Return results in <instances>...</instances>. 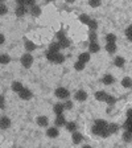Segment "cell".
I'll use <instances>...</instances> for the list:
<instances>
[{
	"mask_svg": "<svg viewBox=\"0 0 132 148\" xmlns=\"http://www.w3.org/2000/svg\"><path fill=\"white\" fill-rule=\"evenodd\" d=\"M60 49H61V45H60V42H52L49 45V50H50V52L60 53Z\"/></svg>",
	"mask_w": 132,
	"mask_h": 148,
	"instance_id": "cb8c5ba5",
	"label": "cell"
},
{
	"mask_svg": "<svg viewBox=\"0 0 132 148\" xmlns=\"http://www.w3.org/2000/svg\"><path fill=\"white\" fill-rule=\"evenodd\" d=\"M107 97H108V94L106 91H96L95 92V99L99 102H106Z\"/></svg>",
	"mask_w": 132,
	"mask_h": 148,
	"instance_id": "7c38bea8",
	"label": "cell"
},
{
	"mask_svg": "<svg viewBox=\"0 0 132 148\" xmlns=\"http://www.w3.org/2000/svg\"><path fill=\"white\" fill-rule=\"evenodd\" d=\"M20 62H21V65L25 69L32 68V65H33V56H32L31 53H25V54L21 57Z\"/></svg>",
	"mask_w": 132,
	"mask_h": 148,
	"instance_id": "7a4b0ae2",
	"label": "cell"
},
{
	"mask_svg": "<svg viewBox=\"0 0 132 148\" xmlns=\"http://www.w3.org/2000/svg\"><path fill=\"white\" fill-rule=\"evenodd\" d=\"M64 61H65V56L61 54V53H58V56H57V60H55V64L60 65V64H62Z\"/></svg>",
	"mask_w": 132,
	"mask_h": 148,
	"instance_id": "ab89813d",
	"label": "cell"
},
{
	"mask_svg": "<svg viewBox=\"0 0 132 148\" xmlns=\"http://www.w3.org/2000/svg\"><path fill=\"white\" fill-rule=\"evenodd\" d=\"M127 119H132V108L127 111Z\"/></svg>",
	"mask_w": 132,
	"mask_h": 148,
	"instance_id": "f6af8a7d",
	"label": "cell"
},
{
	"mask_svg": "<svg viewBox=\"0 0 132 148\" xmlns=\"http://www.w3.org/2000/svg\"><path fill=\"white\" fill-rule=\"evenodd\" d=\"M114 77L111 75V74H106L105 77H103V79H102V82L105 83V85H112L114 83Z\"/></svg>",
	"mask_w": 132,
	"mask_h": 148,
	"instance_id": "7402d4cb",
	"label": "cell"
},
{
	"mask_svg": "<svg viewBox=\"0 0 132 148\" xmlns=\"http://www.w3.org/2000/svg\"><path fill=\"white\" fill-rule=\"evenodd\" d=\"M126 36H127V38H128V40L132 41V25H129V27L126 29Z\"/></svg>",
	"mask_w": 132,
	"mask_h": 148,
	"instance_id": "f35d334b",
	"label": "cell"
},
{
	"mask_svg": "<svg viewBox=\"0 0 132 148\" xmlns=\"http://www.w3.org/2000/svg\"><path fill=\"white\" fill-rule=\"evenodd\" d=\"M29 12H31L32 16H40L41 15V8L38 5H33L32 8H29Z\"/></svg>",
	"mask_w": 132,
	"mask_h": 148,
	"instance_id": "44dd1931",
	"label": "cell"
},
{
	"mask_svg": "<svg viewBox=\"0 0 132 148\" xmlns=\"http://www.w3.org/2000/svg\"><path fill=\"white\" fill-rule=\"evenodd\" d=\"M89 28H90V31L95 32L96 28H98V23H96L95 20H91V21H90V24H89Z\"/></svg>",
	"mask_w": 132,
	"mask_h": 148,
	"instance_id": "d590c367",
	"label": "cell"
},
{
	"mask_svg": "<svg viewBox=\"0 0 132 148\" xmlns=\"http://www.w3.org/2000/svg\"><path fill=\"white\" fill-rule=\"evenodd\" d=\"M108 131H110L111 135H112V134H116L118 131H119V126H118L116 123H110L108 124Z\"/></svg>",
	"mask_w": 132,
	"mask_h": 148,
	"instance_id": "f1b7e54d",
	"label": "cell"
},
{
	"mask_svg": "<svg viewBox=\"0 0 132 148\" xmlns=\"http://www.w3.org/2000/svg\"><path fill=\"white\" fill-rule=\"evenodd\" d=\"M106 42L107 44H116V34L108 33L107 36H106Z\"/></svg>",
	"mask_w": 132,
	"mask_h": 148,
	"instance_id": "d4e9b609",
	"label": "cell"
},
{
	"mask_svg": "<svg viewBox=\"0 0 132 148\" xmlns=\"http://www.w3.org/2000/svg\"><path fill=\"white\" fill-rule=\"evenodd\" d=\"M58 42H60V45H61V49H66V48H69V46H70V41H69L66 37H65V38H62L61 41H58Z\"/></svg>",
	"mask_w": 132,
	"mask_h": 148,
	"instance_id": "4dcf8cb0",
	"label": "cell"
},
{
	"mask_svg": "<svg viewBox=\"0 0 132 148\" xmlns=\"http://www.w3.org/2000/svg\"><path fill=\"white\" fill-rule=\"evenodd\" d=\"M74 69L77 71H82L83 69H85V64H82L81 61H77L75 64H74Z\"/></svg>",
	"mask_w": 132,
	"mask_h": 148,
	"instance_id": "836d02e7",
	"label": "cell"
},
{
	"mask_svg": "<svg viewBox=\"0 0 132 148\" xmlns=\"http://www.w3.org/2000/svg\"><path fill=\"white\" fill-rule=\"evenodd\" d=\"M96 40H98V34H96V32L90 31L89 32V41L90 42H96Z\"/></svg>",
	"mask_w": 132,
	"mask_h": 148,
	"instance_id": "1f68e13d",
	"label": "cell"
},
{
	"mask_svg": "<svg viewBox=\"0 0 132 148\" xmlns=\"http://www.w3.org/2000/svg\"><path fill=\"white\" fill-rule=\"evenodd\" d=\"M89 5L91 7V8H96V7H101L102 5V1H101V0H90Z\"/></svg>",
	"mask_w": 132,
	"mask_h": 148,
	"instance_id": "d6a6232c",
	"label": "cell"
},
{
	"mask_svg": "<svg viewBox=\"0 0 132 148\" xmlns=\"http://www.w3.org/2000/svg\"><path fill=\"white\" fill-rule=\"evenodd\" d=\"M66 130H68L69 132H77V123H75V122H68V123H66Z\"/></svg>",
	"mask_w": 132,
	"mask_h": 148,
	"instance_id": "ac0fdd59",
	"label": "cell"
},
{
	"mask_svg": "<svg viewBox=\"0 0 132 148\" xmlns=\"http://www.w3.org/2000/svg\"><path fill=\"white\" fill-rule=\"evenodd\" d=\"M0 108H1V110L5 108V99H4V95H1V98H0Z\"/></svg>",
	"mask_w": 132,
	"mask_h": 148,
	"instance_id": "b9f144b4",
	"label": "cell"
},
{
	"mask_svg": "<svg viewBox=\"0 0 132 148\" xmlns=\"http://www.w3.org/2000/svg\"><path fill=\"white\" fill-rule=\"evenodd\" d=\"M54 95L58 99H68L70 97V92H69L68 89H65V87H57L54 91Z\"/></svg>",
	"mask_w": 132,
	"mask_h": 148,
	"instance_id": "3957f363",
	"label": "cell"
},
{
	"mask_svg": "<svg viewBox=\"0 0 132 148\" xmlns=\"http://www.w3.org/2000/svg\"><path fill=\"white\" fill-rule=\"evenodd\" d=\"M101 46L98 42H90L89 44V53H98Z\"/></svg>",
	"mask_w": 132,
	"mask_h": 148,
	"instance_id": "2e32d148",
	"label": "cell"
},
{
	"mask_svg": "<svg viewBox=\"0 0 132 148\" xmlns=\"http://www.w3.org/2000/svg\"><path fill=\"white\" fill-rule=\"evenodd\" d=\"M65 37H66V36H65V32L64 31H60L58 33H57V38H58V41H61L62 38H65Z\"/></svg>",
	"mask_w": 132,
	"mask_h": 148,
	"instance_id": "7bdbcfd3",
	"label": "cell"
},
{
	"mask_svg": "<svg viewBox=\"0 0 132 148\" xmlns=\"http://www.w3.org/2000/svg\"><path fill=\"white\" fill-rule=\"evenodd\" d=\"M122 86H123L124 89H132V78L124 77L123 79H122Z\"/></svg>",
	"mask_w": 132,
	"mask_h": 148,
	"instance_id": "9a60e30c",
	"label": "cell"
},
{
	"mask_svg": "<svg viewBox=\"0 0 132 148\" xmlns=\"http://www.w3.org/2000/svg\"><path fill=\"white\" fill-rule=\"evenodd\" d=\"M124 128H126V131L132 132V119H127L126 120V123H124Z\"/></svg>",
	"mask_w": 132,
	"mask_h": 148,
	"instance_id": "e575fe53",
	"label": "cell"
},
{
	"mask_svg": "<svg viewBox=\"0 0 132 148\" xmlns=\"http://www.w3.org/2000/svg\"><path fill=\"white\" fill-rule=\"evenodd\" d=\"M60 135V131L57 127H49V128L46 130V136L50 139H55V138H58Z\"/></svg>",
	"mask_w": 132,
	"mask_h": 148,
	"instance_id": "5b68a950",
	"label": "cell"
},
{
	"mask_svg": "<svg viewBox=\"0 0 132 148\" xmlns=\"http://www.w3.org/2000/svg\"><path fill=\"white\" fill-rule=\"evenodd\" d=\"M82 140H83L82 134L74 132L73 135H71V142H73V144H79V143H82Z\"/></svg>",
	"mask_w": 132,
	"mask_h": 148,
	"instance_id": "8fae6325",
	"label": "cell"
},
{
	"mask_svg": "<svg viewBox=\"0 0 132 148\" xmlns=\"http://www.w3.org/2000/svg\"><path fill=\"white\" fill-rule=\"evenodd\" d=\"M66 123H68V122H66L64 115H57V116H55V120H54L55 127H64V126H66Z\"/></svg>",
	"mask_w": 132,
	"mask_h": 148,
	"instance_id": "ba28073f",
	"label": "cell"
},
{
	"mask_svg": "<svg viewBox=\"0 0 132 148\" xmlns=\"http://www.w3.org/2000/svg\"><path fill=\"white\" fill-rule=\"evenodd\" d=\"M108 127V123L106 122V120L103 119H96L95 123H94V127H92V134H95V135H102V132L105 131V130H107Z\"/></svg>",
	"mask_w": 132,
	"mask_h": 148,
	"instance_id": "6da1fadb",
	"label": "cell"
},
{
	"mask_svg": "<svg viewBox=\"0 0 132 148\" xmlns=\"http://www.w3.org/2000/svg\"><path fill=\"white\" fill-rule=\"evenodd\" d=\"M57 56H58V53L50 52V50H48V52H46V58H48V61L53 62V64H55V60H57Z\"/></svg>",
	"mask_w": 132,
	"mask_h": 148,
	"instance_id": "e0dca14e",
	"label": "cell"
},
{
	"mask_svg": "<svg viewBox=\"0 0 132 148\" xmlns=\"http://www.w3.org/2000/svg\"><path fill=\"white\" fill-rule=\"evenodd\" d=\"M82 148H92L91 145H89V144H85V145H82Z\"/></svg>",
	"mask_w": 132,
	"mask_h": 148,
	"instance_id": "bcb514c9",
	"label": "cell"
},
{
	"mask_svg": "<svg viewBox=\"0 0 132 148\" xmlns=\"http://www.w3.org/2000/svg\"><path fill=\"white\" fill-rule=\"evenodd\" d=\"M27 11H28V9L25 8V7H17V8H16V11H15V13H16V16H17V17H23V16L27 13Z\"/></svg>",
	"mask_w": 132,
	"mask_h": 148,
	"instance_id": "603a6c76",
	"label": "cell"
},
{
	"mask_svg": "<svg viewBox=\"0 0 132 148\" xmlns=\"http://www.w3.org/2000/svg\"><path fill=\"white\" fill-rule=\"evenodd\" d=\"M64 106H65V110H71V108H73V102H71V101H66L64 103Z\"/></svg>",
	"mask_w": 132,
	"mask_h": 148,
	"instance_id": "60d3db41",
	"label": "cell"
},
{
	"mask_svg": "<svg viewBox=\"0 0 132 148\" xmlns=\"http://www.w3.org/2000/svg\"><path fill=\"white\" fill-rule=\"evenodd\" d=\"M91 20H92V18H90V16H89V15H85V13H82V15L79 16V21L82 23V24L89 25Z\"/></svg>",
	"mask_w": 132,
	"mask_h": 148,
	"instance_id": "83f0119b",
	"label": "cell"
},
{
	"mask_svg": "<svg viewBox=\"0 0 132 148\" xmlns=\"http://www.w3.org/2000/svg\"><path fill=\"white\" fill-rule=\"evenodd\" d=\"M0 127H1V130H7L8 127H11V119L5 115H3L0 119Z\"/></svg>",
	"mask_w": 132,
	"mask_h": 148,
	"instance_id": "52a82bcc",
	"label": "cell"
},
{
	"mask_svg": "<svg viewBox=\"0 0 132 148\" xmlns=\"http://www.w3.org/2000/svg\"><path fill=\"white\" fill-rule=\"evenodd\" d=\"M116 102V99H115V97H112V95H110L108 94V97H107V99H106V103H107L108 106H112Z\"/></svg>",
	"mask_w": 132,
	"mask_h": 148,
	"instance_id": "8d00e7d4",
	"label": "cell"
},
{
	"mask_svg": "<svg viewBox=\"0 0 132 148\" xmlns=\"http://www.w3.org/2000/svg\"><path fill=\"white\" fill-rule=\"evenodd\" d=\"M53 111H54L55 115H64V111H65L64 103H57V105H54V107H53Z\"/></svg>",
	"mask_w": 132,
	"mask_h": 148,
	"instance_id": "30bf717a",
	"label": "cell"
},
{
	"mask_svg": "<svg viewBox=\"0 0 132 148\" xmlns=\"http://www.w3.org/2000/svg\"><path fill=\"white\" fill-rule=\"evenodd\" d=\"M24 46H25V50H27L28 53L33 52V50L36 49V45H34V44L32 42L31 40H25V42H24Z\"/></svg>",
	"mask_w": 132,
	"mask_h": 148,
	"instance_id": "4fadbf2b",
	"label": "cell"
},
{
	"mask_svg": "<svg viewBox=\"0 0 132 148\" xmlns=\"http://www.w3.org/2000/svg\"><path fill=\"white\" fill-rule=\"evenodd\" d=\"M36 123L40 127H48V124H49V119H48L46 116H44V115H40V116H37Z\"/></svg>",
	"mask_w": 132,
	"mask_h": 148,
	"instance_id": "8992f818",
	"label": "cell"
},
{
	"mask_svg": "<svg viewBox=\"0 0 132 148\" xmlns=\"http://www.w3.org/2000/svg\"><path fill=\"white\" fill-rule=\"evenodd\" d=\"M75 99L79 102H85L87 99V92L85 91V90H78V91L75 92Z\"/></svg>",
	"mask_w": 132,
	"mask_h": 148,
	"instance_id": "9c48e42d",
	"label": "cell"
},
{
	"mask_svg": "<svg viewBox=\"0 0 132 148\" xmlns=\"http://www.w3.org/2000/svg\"><path fill=\"white\" fill-rule=\"evenodd\" d=\"M7 12H8V8H7V5L4 3H1V4H0V15L3 16V15H5Z\"/></svg>",
	"mask_w": 132,
	"mask_h": 148,
	"instance_id": "74e56055",
	"label": "cell"
},
{
	"mask_svg": "<svg viewBox=\"0 0 132 148\" xmlns=\"http://www.w3.org/2000/svg\"><path fill=\"white\" fill-rule=\"evenodd\" d=\"M124 64H126V60L123 58V57H115V60H114V65L115 66H118V68H123L124 66Z\"/></svg>",
	"mask_w": 132,
	"mask_h": 148,
	"instance_id": "d6986e66",
	"label": "cell"
},
{
	"mask_svg": "<svg viewBox=\"0 0 132 148\" xmlns=\"http://www.w3.org/2000/svg\"><path fill=\"white\" fill-rule=\"evenodd\" d=\"M116 49H118L116 44H106V50H107L110 54H114V53L116 52Z\"/></svg>",
	"mask_w": 132,
	"mask_h": 148,
	"instance_id": "4316f807",
	"label": "cell"
},
{
	"mask_svg": "<svg viewBox=\"0 0 132 148\" xmlns=\"http://www.w3.org/2000/svg\"><path fill=\"white\" fill-rule=\"evenodd\" d=\"M78 61H81L82 64H85L86 65L87 62L90 61V53H87V52H85V53H81L79 54V57H78Z\"/></svg>",
	"mask_w": 132,
	"mask_h": 148,
	"instance_id": "5bb4252c",
	"label": "cell"
},
{
	"mask_svg": "<svg viewBox=\"0 0 132 148\" xmlns=\"http://www.w3.org/2000/svg\"><path fill=\"white\" fill-rule=\"evenodd\" d=\"M23 89H24V86H23L21 82H17V81H15V82L12 83V90H13L15 92H17V94L21 91Z\"/></svg>",
	"mask_w": 132,
	"mask_h": 148,
	"instance_id": "ffe728a7",
	"label": "cell"
},
{
	"mask_svg": "<svg viewBox=\"0 0 132 148\" xmlns=\"http://www.w3.org/2000/svg\"><path fill=\"white\" fill-rule=\"evenodd\" d=\"M122 138H123V140L126 143H131L132 142V132H129V131H126V132L122 135Z\"/></svg>",
	"mask_w": 132,
	"mask_h": 148,
	"instance_id": "f546056e",
	"label": "cell"
},
{
	"mask_svg": "<svg viewBox=\"0 0 132 148\" xmlns=\"http://www.w3.org/2000/svg\"><path fill=\"white\" fill-rule=\"evenodd\" d=\"M18 97H20V99H23V101H29V99L33 97V94H32V91L29 89H23L21 91L18 92Z\"/></svg>",
	"mask_w": 132,
	"mask_h": 148,
	"instance_id": "277c9868",
	"label": "cell"
},
{
	"mask_svg": "<svg viewBox=\"0 0 132 148\" xmlns=\"http://www.w3.org/2000/svg\"><path fill=\"white\" fill-rule=\"evenodd\" d=\"M5 42V36H4L3 33L0 34V44H1V45H3V44Z\"/></svg>",
	"mask_w": 132,
	"mask_h": 148,
	"instance_id": "ee69618b",
	"label": "cell"
},
{
	"mask_svg": "<svg viewBox=\"0 0 132 148\" xmlns=\"http://www.w3.org/2000/svg\"><path fill=\"white\" fill-rule=\"evenodd\" d=\"M11 62V57H9L7 53H3V54L0 56V64L1 65H7Z\"/></svg>",
	"mask_w": 132,
	"mask_h": 148,
	"instance_id": "484cf974",
	"label": "cell"
}]
</instances>
